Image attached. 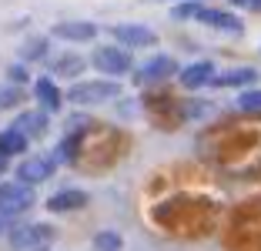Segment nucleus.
<instances>
[{
	"label": "nucleus",
	"instance_id": "f257e3e1",
	"mask_svg": "<svg viewBox=\"0 0 261 251\" xmlns=\"http://www.w3.org/2000/svg\"><path fill=\"white\" fill-rule=\"evenodd\" d=\"M57 231L44 221H31V224H20L7 235V248L10 251H50Z\"/></svg>",
	"mask_w": 261,
	"mask_h": 251
},
{
	"label": "nucleus",
	"instance_id": "f03ea898",
	"mask_svg": "<svg viewBox=\"0 0 261 251\" xmlns=\"http://www.w3.org/2000/svg\"><path fill=\"white\" fill-rule=\"evenodd\" d=\"M117 94H121L117 81H81L67 91V97L77 107H94V104H104V101L117 97Z\"/></svg>",
	"mask_w": 261,
	"mask_h": 251
},
{
	"label": "nucleus",
	"instance_id": "7ed1b4c3",
	"mask_svg": "<svg viewBox=\"0 0 261 251\" xmlns=\"http://www.w3.org/2000/svg\"><path fill=\"white\" fill-rule=\"evenodd\" d=\"M34 205V188L20 181H0V211L4 214H20Z\"/></svg>",
	"mask_w": 261,
	"mask_h": 251
},
{
	"label": "nucleus",
	"instance_id": "20e7f679",
	"mask_svg": "<svg viewBox=\"0 0 261 251\" xmlns=\"http://www.w3.org/2000/svg\"><path fill=\"white\" fill-rule=\"evenodd\" d=\"M91 64L100 74H127L134 61H130V54L121 51V47H97L91 54Z\"/></svg>",
	"mask_w": 261,
	"mask_h": 251
},
{
	"label": "nucleus",
	"instance_id": "39448f33",
	"mask_svg": "<svg viewBox=\"0 0 261 251\" xmlns=\"http://www.w3.org/2000/svg\"><path fill=\"white\" fill-rule=\"evenodd\" d=\"M50 174H54V158H44V154L27 158V161L17 164V181H20V184H40V181H47Z\"/></svg>",
	"mask_w": 261,
	"mask_h": 251
},
{
	"label": "nucleus",
	"instance_id": "423d86ee",
	"mask_svg": "<svg viewBox=\"0 0 261 251\" xmlns=\"http://www.w3.org/2000/svg\"><path fill=\"white\" fill-rule=\"evenodd\" d=\"M114 37L121 40L124 47H154L158 44V34L144 23H117L114 27Z\"/></svg>",
	"mask_w": 261,
	"mask_h": 251
},
{
	"label": "nucleus",
	"instance_id": "0eeeda50",
	"mask_svg": "<svg viewBox=\"0 0 261 251\" xmlns=\"http://www.w3.org/2000/svg\"><path fill=\"white\" fill-rule=\"evenodd\" d=\"M84 205H87V191H77V188L57 191L54 198H47V211H54V214L77 211V208H84Z\"/></svg>",
	"mask_w": 261,
	"mask_h": 251
},
{
	"label": "nucleus",
	"instance_id": "6e6552de",
	"mask_svg": "<svg viewBox=\"0 0 261 251\" xmlns=\"http://www.w3.org/2000/svg\"><path fill=\"white\" fill-rule=\"evenodd\" d=\"M34 94H37V104L44 107V114H54V111H61L64 94L57 91V84L50 81V77H37V84H34Z\"/></svg>",
	"mask_w": 261,
	"mask_h": 251
},
{
	"label": "nucleus",
	"instance_id": "1a4fd4ad",
	"mask_svg": "<svg viewBox=\"0 0 261 251\" xmlns=\"http://www.w3.org/2000/svg\"><path fill=\"white\" fill-rule=\"evenodd\" d=\"M50 34L61 37V40H77V44H81V40H91L94 34H97V27L87 23V20H67V23H54Z\"/></svg>",
	"mask_w": 261,
	"mask_h": 251
},
{
	"label": "nucleus",
	"instance_id": "9d476101",
	"mask_svg": "<svg viewBox=\"0 0 261 251\" xmlns=\"http://www.w3.org/2000/svg\"><path fill=\"white\" fill-rule=\"evenodd\" d=\"M177 70V64L171 61V57H151V61L144 64V67L138 70V81L141 84H154V81H164V77H171Z\"/></svg>",
	"mask_w": 261,
	"mask_h": 251
},
{
	"label": "nucleus",
	"instance_id": "9b49d317",
	"mask_svg": "<svg viewBox=\"0 0 261 251\" xmlns=\"http://www.w3.org/2000/svg\"><path fill=\"white\" fill-rule=\"evenodd\" d=\"M198 20L201 23H211V27H218V31H224V34H241V20L234 14H224V10H207V7H201L198 10Z\"/></svg>",
	"mask_w": 261,
	"mask_h": 251
},
{
	"label": "nucleus",
	"instance_id": "f8f14e48",
	"mask_svg": "<svg viewBox=\"0 0 261 251\" xmlns=\"http://www.w3.org/2000/svg\"><path fill=\"white\" fill-rule=\"evenodd\" d=\"M215 81V67L207 61H198V64H188L185 70H181V84H185L188 91H194V87H204V84Z\"/></svg>",
	"mask_w": 261,
	"mask_h": 251
},
{
	"label": "nucleus",
	"instance_id": "ddd939ff",
	"mask_svg": "<svg viewBox=\"0 0 261 251\" xmlns=\"http://www.w3.org/2000/svg\"><path fill=\"white\" fill-rule=\"evenodd\" d=\"M251 81H258V74H254L251 67H238V70H228V74L215 77V87H248Z\"/></svg>",
	"mask_w": 261,
	"mask_h": 251
},
{
	"label": "nucleus",
	"instance_id": "4468645a",
	"mask_svg": "<svg viewBox=\"0 0 261 251\" xmlns=\"http://www.w3.org/2000/svg\"><path fill=\"white\" fill-rule=\"evenodd\" d=\"M23 147H27V137H23V134H17L14 128L0 131V154H4V158H10V154H23Z\"/></svg>",
	"mask_w": 261,
	"mask_h": 251
},
{
	"label": "nucleus",
	"instance_id": "2eb2a0df",
	"mask_svg": "<svg viewBox=\"0 0 261 251\" xmlns=\"http://www.w3.org/2000/svg\"><path fill=\"white\" fill-rule=\"evenodd\" d=\"M14 131H17V134H23V137L40 134V131H44V114H23V117H17Z\"/></svg>",
	"mask_w": 261,
	"mask_h": 251
},
{
	"label": "nucleus",
	"instance_id": "dca6fc26",
	"mask_svg": "<svg viewBox=\"0 0 261 251\" xmlns=\"http://www.w3.org/2000/svg\"><path fill=\"white\" fill-rule=\"evenodd\" d=\"M81 67H84V61H81L77 54H70V57H64V61H54V64H50V70H54V74H67V77H77V74H81Z\"/></svg>",
	"mask_w": 261,
	"mask_h": 251
},
{
	"label": "nucleus",
	"instance_id": "f3484780",
	"mask_svg": "<svg viewBox=\"0 0 261 251\" xmlns=\"http://www.w3.org/2000/svg\"><path fill=\"white\" fill-rule=\"evenodd\" d=\"M23 101V94L17 91L14 84H0V111H10V107H17Z\"/></svg>",
	"mask_w": 261,
	"mask_h": 251
},
{
	"label": "nucleus",
	"instance_id": "a211bd4d",
	"mask_svg": "<svg viewBox=\"0 0 261 251\" xmlns=\"http://www.w3.org/2000/svg\"><path fill=\"white\" fill-rule=\"evenodd\" d=\"M94 248L97 251H121V235H114V231H100V235H94Z\"/></svg>",
	"mask_w": 261,
	"mask_h": 251
},
{
	"label": "nucleus",
	"instance_id": "6ab92c4d",
	"mask_svg": "<svg viewBox=\"0 0 261 251\" xmlns=\"http://www.w3.org/2000/svg\"><path fill=\"white\" fill-rule=\"evenodd\" d=\"M238 107H241V111H261V91L241 94V97H238Z\"/></svg>",
	"mask_w": 261,
	"mask_h": 251
},
{
	"label": "nucleus",
	"instance_id": "aec40b11",
	"mask_svg": "<svg viewBox=\"0 0 261 251\" xmlns=\"http://www.w3.org/2000/svg\"><path fill=\"white\" fill-rule=\"evenodd\" d=\"M198 10H201V4H177L171 14L174 17H198Z\"/></svg>",
	"mask_w": 261,
	"mask_h": 251
},
{
	"label": "nucleus",
	"instance_id": "412c9836",
	"mask_svg": "<svg viewBox=\"0 0 261 251\" xmlns=\"http://www.w3.org/2000/svg\"><path fill=\"white\" fill-rule=\"evenodd\" d=\"M234 7H245V10H261V0H231Z\"/></svg>",
	"mask_w": 261,
	"mask_h": 251
},
{
	"label": "nucleus",
	"instance_id": "4be33fe9",
	"mask_svg": "<svg viewBox=\"0 0 261 251\" xmlns=\"http://www.w3.org/2000/svg\"><path fill=\"white\" fill-rule=\"evenodd\" d=\"M7 218H10V214H0V231L7 228Z\"/></svg>",
	"mask_w": 261,
	"mask_h": 251
},
{
	"label": "nucleus",
	"instance_id": "5701e85b",
	"mask_svg": "<svg viewBox=\"0 0 261 251\" xmlns=\"http://www.w3.org/2000/svg\"><path fill=\"white\" fill-rule=\"evenodd\" d=\"M4 167H7V158H4V154H0V171H4Z\"/></svg>",
	"mask_w": 261,
	"mask_h": 251
},
{
	"label": "nucleus",
	"instance_id": "b1692460",
	"mask_svg": "<svg viewBox=\"0 0 261 251\" xmlns=\"http://www.w3.org/2000/svg\"><path fill=\"white\" fill-rule=\"evenodd\" d=\"M185 4H198V0H185Z\"/></svg>",
	"mask_w": 261,
	"mask_h": 251
}]
</instances>
